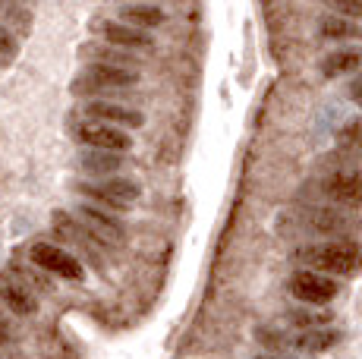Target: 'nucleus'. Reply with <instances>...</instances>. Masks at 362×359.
I'll return each instance as SVG.
<instances>
[{
  "label": "nucleus",
  "instance_id": "nucleus-1",
  "mask_svg": "<svg viewBox=\"0 0 362 359\" xmlns=\"http://www.w3.org/2000/svg\"><path fill=\"white\" fill-rule=\"evenodd\" d=\"M293 259L309 271L328 274V278H356L362 271V246L356 240H322L293 249Z\"/></svg>",
  "mask_w": 362,
  "mask_h": 359
},
{
  "label": "nucleus",
  "instance_id": "nucleus-2",
  "mask_svg": "<svg viewBox=\"0 0 362 359\" xmlns=\"http://www.w3.org/2000/svg\"><path fill=\"white\" fill-rule=\"evenodd\" d=\"M296 224L328 240H350V233L359 230L356 218L344 208H334V205H296Z\"/></svg>",
  "mask_w": 362,
  "mask_h": 359
},
{
  "label": "nucleus",
  "instance_id": "nucleus-3",
  "mask_svg": "<svg viewBox=\"0 0 362 359\" xmlns=\"http://www.w3.org/2000/svg\"><path fill=\"white\" fill-rule=\"evenodd\" d=\"M318 199H325L334 208L344 211H359L362 208V174L353 167L344 170H328L315 180Z\"/></svg>",
  "mask_w": 362,
  "mask_h": 359
},
{
  "label": "nucleus",
  "instance_id": "nucleus-4",
  "mask_svg": "<svg viewBox=\"0 0 362 359\" xmlns=\"http://www.w3.org/2000/svg\"><path fill=\"white\" fill-rule=\"evenodd\" d=\"M139 70L129 66H110V64H88L86 70L76 76L73 92L76 95H95V92H117V88L139 86Z\"/></svg>",
  "mask_w": 362,
  "mask_h": 359
},
{
  "label": "nucleus",
  "instance_id": "nucleus-5",
  "mask_svg": "<svg viewBox=\"0 0 362 359\" xmlns=\"http://www.w3.org/2000/svg\"><path fill=\"white\" fill-rule=\"evenodd\" d=\"M287 290H290V296H293V300L303 302V306L325 309L328 302H334L340 296V281L328 278V274L309 271V268H299V271L290 274Z\"/></svg>",
  "mask_w": 362,
  "mask_h": 359
},
{
  "label": "nucleus",
  "instance_id": "nucleus-6",
  "mask_svg": "<svg viewBox=\"0 0 362 359\" xmlns=\"http://www.w3.org/2000/svg\"><path fill=\"white\" fill-rule=\"evenodd\" d=\"M79 192L92 199V205L110 211H129L142 196L139 183H132L127 177H107L101 183H79Z\"/></svg>",
  "mask_w": 362,
  "mask_h": 359
},
{
  "label": "nucleus",
  "instance_id": "nucleus-7",
  "mask_svg": "<svg viewBox=\"0 0 362 359\" xmlns=\"http://www.w3.org/2000/svg\"><path fill=\"white\" fill-rule=\"evenodd\" d=\"M29 259H32V265H38L41 271L54 274V278L73 281V284L86 278L82 261L76 259L73 252H66L64 246H57V243H32L29 246Z\"/></svg>",
  "mask_w": 362,
  "mask_h": 359
},
{
  "label": "nucleus",
  "instance_id": "nucleus-8",
  "mask_svg": "<svg viewBox=\"0 0 362 359\" xmlns=\"http://www.w3.org/2000/svg\"><path fill=\"white\" fill-rule=\"evenodd\" d=\"M95 32L104 38V45H114L127 54H151L155 51V38L142 29H132V25L120 23V19H101L95 25Z\"/></svg>",
  "mask_w": 362,
  "mask_h": 359
},
{
  "label": "nucleus",
  "instance_id": "nucleus-9",
  "mask_svg": "<svg viewBox=\"0 0 362 359\" xmlns=\"http://www.w3.org/2000/svg\"><path fill=\"white\" fill-rule=\"evenodd\" d=\"M76 218H79V224L86 227L88 233H92L98 243H107V246H120L123 240H127V224L123 220H117L110 211L98 208V205H79L76 208Z\"/></svg>",
  "mask_w": 362,
  "mask_h": 359
},
{
  "label": "nucleus",
  "instance_id": "nucleus-10",
  "mask_svg": "<svg viewBox=\"0 0 362 359\" xmlns=\"http://www.w3.org/2000/svg\"><path fill=\"white\" fill-rule=\"evenodd\" d=\"M79 142L86 148H95V151H114V155H127L132 148V139L127 129L120 126H107V123H95V120H86L79 129H76Z\"/></svg>",
  "mask_w": 362,
  "mask_h": 359
},
{
  "label": "nucleus",
  "instance_id": "nucleus-11",
  "mask_svg": "<svg viewBox=\"0 0 362 359\" xmlns=\"http://www.w3.org/2000/svg\"><path fill=\"white\" fill-rule=\"evenodd\" d=\"M82 114L95 123H107V126H120V129H139L145 123V117L139 110L127 105H114V101H86Z\"/></svg>",
  "mask_w": 362,
  "mask_h": 359
},
{
  "label": "nucleus",
  "instance_id": "nucleus-12",
  "mask_svg": "<svg viewBox=\"0 0 362 359\" xmlns=\"http://www.w3.org/2000/svg\"><path fill=\"white\" fill-rule=\"evenodd\" d=\"M0 302L19 319H29V315L38 312V296L13 274H0Z\"/></svg>",
  "mask_w": 362,
  "mask_h": 359
},
{
  "label": "nucleus",
  "instance_id": "nucleus-13",
  "mask_svg": "<svg viewBox=\"0 0 362 359\" xmlns=\"http://www.w3.org/2000/svg\"><path fill=\"white\" fill-rule=\"evenodd\" d=\"M340 341H344V334H340L337 328L290 331V350H299V353H328Z\"/></svg>",
  "mask_w": 362,
  "mask_h": 359
},
{
  "label": "nucleus",
  "instance_id": "nucleus-14",
  "mask_svg": "<svg viewBox=\"0 0 362 359\" xmlns=\"http://www.w3.org/2000/svg\"><path fill=\"white\" fill-rule=\"evenodd\" d=\"M325 79H337V76H350L362 70V51L359 47H340V51H331L328 57H322L318 64Z\"/></svg>",
  "mask_w": 362,
  "mask_h": 359
},
{
  "label": "nucleus",
  "instance_id": "nucleus-15",
  "mask_svg": "<svg viewBox=\"0 0 362 359\" xmlns=\"http://www.w3.org/2000/svg\"><path fill=\"white\" fill-rule=\"evenodd\" d=\"M164 19H167V13L155 4H127V6H120V23L132 25V29H142V32L158 29V25H164Z\"/></svg>",
  "mask_w": 362,
  "mask_h": 359
},
{
  "label": "nucleus",
  "instance_id": "nucleus-16",
  "mask_svg": "<svg viewBox=\"0 0 362 359\" xmlns=\"http://www.w3.org/2000/svg\"><path fill=\"white\" fill-rule=\"evenodd\" d=\"M318 35L328 41H353L362 38V23L346 16H322L318 19Z\"/></svg>",
  "mask_w": 362,
  "mask_h": 359
},
{
  "label": "nucleus",
  "instance_id": "nucleus-17",
  "mask_svg": "<svg viewBox=\"0 0 362 359\" xmlns=\"http://www.w3.org/2000/svg\"><path fill=\"white\" fill-rule=\"evenodd\" d=\"M79 167L86 174L98 177V174H114V170L123 167V158L114 155V151H95V148H86L79 155Z\"/></svg>",
  "mask_w": 362,
  "mask_h": 359
},
{
  "label": "nucleus",
  "instance_id": "nucleus-18",
  "mask_svg": "<svg viewBox=\"0 0 362 359\" xmlns=\"http://www.w3.org/2000/svg\"><path fill=\"white\" fill-rule=\"evenodd\" d=\"M287 322H290V328H296V331H315V328H331L334 315L328 309H290Z\"/></svg>",
  "mask_w": 362,
  "mask_h": 359
},
{
  "label": "nucleus",
  "instance_id": "nucleus-19",
  "mask_svg": "<svg viewBox=\"0 0 362 359\" xmlns=\"http://www.w3.org/2000/svg\"><path fill=\"white\" fill-rule=\"evenodd\" d=\"M337 145H340V151H344V155L362 158V117H353V120H346L344 126H340Z\"/></svg>",
  "mask_w": 362,
  "mask_h": 359
},
{
  "label": "nucleus",
  "instance_id": "nucleus-20",
  "mask_svg": "<svg viewBox=\"0 0 362 359\" xmlns=\"http://www.w3.org/2000/svg\"><path fill=\"white\" fill-rule=\"evenodd\" d=\"M255 341L262 343L268 353H284V350H290V331L284 328H268V324H262L259 331H255Z\"/></svg>",
  "mask_w": 362,
  "mask_h": 359
},
{
  "label": "nucleus",
  "instance_id": "nucleus-21",
  "mask_svg": "<svg viewBox=\"0 0 362 359\" xmlns=\"http://www.w3.org/2000/svg\"><path fill=\"white\" fill-rule=\"evenodd\" d=\"M88 54H92V57H98V64H110V66H129V70H132V66L139 64L136 54H127V51L110 47V45L107 47H92Z\"/></svg>",
  "mask_w": 362,
  "mask_h": 359
},
{
  "label": "nucleus",
  "instance_id": "nucleus-22",
  "mask_svg": "<svg viewBox=\"0 0 362 359\" xmlns=\"http://www.w3.org/2000/svg\"><path fill=\"white\" fill-rule=\"evenodd\" d=\"M13 57H16V38L0 23V64H6V60H13Z\"/></svg>",
  "mask_w": 362,
  "mask_h": 359
},
{
  "label": "nucleus",
  "instance_id": "nucleus-23",
  "mask_svg": "<svg viewBox=\"0 0 362 359\" xmlns=\"http://www.w3.org/2000/svg\"><path fill=\"white\" fill-rule=\"evenodd\" d=\"M334 10L346 19H362V0H328Z\"/></svg>",
  "mask_w": 362,
  "mask_h": 359
},
{
  "label": "nucleus",
  "instance_id": "nucleus-24",
  "mask_svg": "<svg viewBox=\"0 0 362 359\" xmlns=\"http://www.w3.org/2000/svg\"><path fill=\"white\" fill-rule=\"evenodd\" d=\"M346 95H350V101L356 107H362V73H356L350 79V88H346Z\"/></svg>",
  "mask_w": 362,
  "mask_h": 359
},
{
  "label": "nucleus",
  "instance_id": "nucleus-25",
  "mask_svg": "<svg viewBox=\"0 0 362 359\" xmlns=\"http://www.w3.org/2000/svg\"><path fill=\"white\" fill-rule=\"evenodd\" d=\"M10 343V328H6V322H0V347H6Z\"/></svg>",
  "mask_w": 362,
  "mask_h": 359
}]
</instances>
